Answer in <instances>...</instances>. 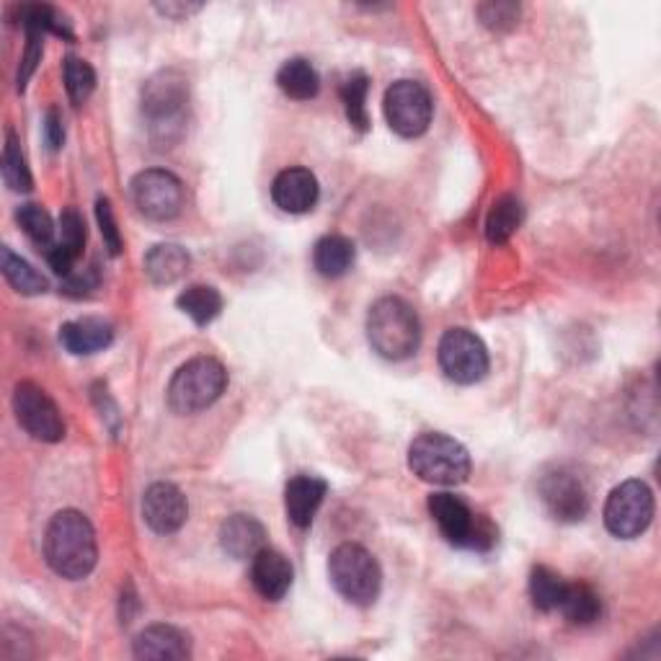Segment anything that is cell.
Listing matches in <instances>:
<instances>
[{
	"label": "cell",
	"mask_w": 661,
	"mask_h": 661,
	"mask_svg": "<svg viewBox=\"0 0 661 661\" xmlns=\"http://www.w3.org/2000/svg\"><path fill=\"white\" fill-rule=\"evenodd\" d=\"M45 555L52 571L62 579H86L99 559L96 532L86 514L62 510L52 517L45 535Z\"/></svg>",
	"instance_id": "obj_1"
},
{
	"label": "cell",
	"mask_w": 661,
	"mask_h": 661,
	"mask_svg": "<svg viewBox=\"0 0 661 661\" xmlns=\"http://www.w3.org/2000/svg\"><path fill=\"white\" fill-rule=\"evenodd\" d=\"M189 109V83L179 70H160L142 88V115L148 117L152 140L166 148L184 135Z\"/></svg>",
	"instance_id": "obj_2"
},
{
	"label": "cell",
	"mask_w": 661,
	"mask_h": 661,
	"mask_svg": "<svg viewBox=\"0 0 661 661\" xmlns=\"http://www.w3.org/2000/svg\"><path fill=\"white\" fill-rule=\"evenodd\" d=\"M367 338L373 349L385 359H406L418 349L422 324L416 310L401 297H383L369 308Z\"/></svg>",
	"instance_id": "obj_3"
},
{
	"label": "cell",
	"mask_w": 661,
	"mask_h": 661,
	"mask_svg": "<svg viewBox=\"0 0 661 661\" xmlns=\"http://www.w3.org/2000/svg\"><path fill=\"white\" fill-rule=\"evenodd\" d=\"M414 475L434 486H457L471 475V455L461 442L440 432H426L408 450Z\"/></svg>",
	"instance_id": "obj_4"
},
{
	"label": "cell",
	"mask_w": 661,
	"mask_h": 661,
	"mask_svg": "<svg viewBox=\"0 0 661 661\" xmlns=\"http://www.w3.org/2000/svg\"><path fill=\"white\" fill-rule=\"evenodd\" d=\"M426 506H430L432 520L437 522L447 543L457 547H471V551L479 553H486L496 545L499 532L491 525V520L486 514L473 512L461 496L442 491V494H432Z\"/></svg>",
	"instance_id": "obj_5"
},
{
	"label": "cell",
	"mask_w": 661,
	"mask_h": 661,
	"mask_svg": "<svg viewBox=\"0 0 661 661\" xmlns=\"http://www.w3.org/2000/svg\"><path fill=\"white\" fill-rule=\"evenodd\" d=\"M328 576L336 592L359 608L373 604L381 594L383 571L377 566L375 555L357 543H344L331 553Z\"/></svg>",
	"instance_id": "obj_6"
},
{
	"label": "cell",
	"mask_w": 661,
	"mask_h": 661,
	"mask_svg": "<svg viewBox=\"0 0 661 661\" xmlns=\"http://www.w3.org/2000/svg\"><path fill=\"white\" fill-rule=\"evenodd\" d=\"M228 385V369L213 357L189 359L187 365L176 369L171 385H168V406L176 414H199L213 406L223 396Z\"/></svg>",
	"instance_id": "obj_7"
},
{
	"label": "cell",
	"mask_w": 661,
	"mask_h": 661,
	"mask_svg": "<svg viewBox=\"0 0 661 661\" xmlns=\"http://www.w3.org/2000/svg\"><path fill=\"white\" fill-rule=\"evenodd\" d=\"M654 520V494L647 483L633 479L612 489L604 504V525L620 540H633Z\"/></svg>",
	"instance_id": "obj_8"
},
{
	"label": "cell",
	"mask_w": 661,
	"mask_h": 661,
	"mask_svg": "<svg viewBox=\"0 0 661 661\" xmlns=\"http://www.w3.org/2000/svg\"><path fill=\"white\" fill-rule=\"evenodd\" d=\"M440 367L457 385H473L489 373V352L473 331L450 328L440 342Z\"/></svg>",
	"instance_id": "obj_9"
},
{
	"label": "cell",
	"mask_w": 661,
	"mask_h": 661,
	"mask_svg": "<svg viewBox=\"0 0 661 661\" xmlns=\"http://www.w3.org/2000/svg\"><path fill=\"white\" fill-rule=\"evenodd\" d=\"M385 119L401 137H418L430 130L434 103L430 91L416 80H398L385 91Z\"/></svg>",
	"instance_id": "obj_10"
},
{
	"label": "cell",
	"mask_w": 661,
	"mask_h": 661,
	"mask_svg": "<svg viewBox=\"0 0 661 661\" xmlns=\"http://www.w3.org/2000/svg\"><path fill=\"white\" fill-rule=\"evenodd\" d=\"M132 201L148 220H174L184 207V184L164 168H148L132 179Z\"/></svg>",
	"instance_id": "obj_11"
},
{
	"label": "cell",
	"mask_w": 661,
	"mask_h": 661,
	"mask_svg": "<svg viewBox=\"0 0 661 661\" xmlns=\"http://www.w3.org/2000/svg\"><path fill=\"white\" fill-rule=\"evenodd\" d=\"M13 411L19 424L34 440L60 442L66 437V422L62 414L45 388L34 383H19L13 391Z\"/></svg>",
	"instance_id": "obj_12"
},
{
	"label": "cell",
	"mask_w": 661,
	"mask_h": 661,
	"mask_svg": "<svg viewBox=\"0 0 661 661\" xmlns=\"http://www.w3.org/2000/svg\"><path fill=\"white\" fill-rule=\"evenodd\" d=\"M537 494L543 499L545 510L559 522H579L590 512V494L584 481L566 467H553L540 479Z\"/></svg>",
	"instance_id": "obj_13"
},
{
	"label": "cell",
	"mask_w": 661,
	"mask_h": 661,
	"mask_svg": "<svg viewBox=\"0 0 661 661\" xmlns=\"http://www.w3.org/2000/svg\"><path fill=\"white\" fill-rule=\"evenodd\" d=\"M142 517L152 532L171 535V532H179L189 517L187 499L174 483H152L142 496Z\"/></svg>",
	"instance_id": "obj_14"
},
{
	"label": "cell",
	"mask_w": 661,
	"mask_h": 661,
	"mask_svg": "<svg viewBox=\"0 0 661 661\" xmlns=\"http://www.w3.org/2000/svg\"><path fill=\"white\" fill-rule=\"evenodd\" d=\"M318 195V179L308 168H285L272 184L274 205L289 215L308 213V209L316 207Z\"/></svg>",
	"instance_id": "obj_15"
},
{
	"label": "cell",
	"mask_w": 661,
	"mask_h": 661,
	"mask_svg": "<svg viewBox=\"0 0 661 661\" xmlns=\"http://www.w3.org/2000/svg\"><path fill=\"white\" fill-rule=\"evenodd\" d=\"M251 561L254 590L264 600L279 602L289 592V586H293V566H289V561L282 553L269 551V547L256 553Z\"/></svg>",
	"instance_id": "obj_16"
},
{
	"label": "cell",
	"mask_w": 661,
	"mask_h": 661,
	"mask_svg": "<svg viewBox=\"0 0 661 661\" xmlns=\"http://www.w3.org/2000/svg\"><path fill=\"white\" fill-rule=\"evenodd\" d=\"M326 496V481L318 475H295L285 489V510L287 517L295 527H310L316 520L318 506L324 504Z\"/></svg>",
	"instance_id": "obj_17"
},
{
	"label": "cell",
	"mask_w": 661,
	"mask_h": 661,
	"mask_svg": "<svg viewBox=\"0 0 661 661\" xmlns=\"http://www.w3.org/2000/svg\"><path fill=\"white\" fill-rule=\"evenodd\" d=\"M220 543L223 551L233 559H254L256 553L264 551L266 530L251 514H233L220 530Z\"/></svg>",
	"instance_id": "obj_18"
},
{
	"label": "cell",
	"mask_w": 661,
	"mask_h": 661,
	"mask_svg": "<svg viewBox=\"0 0 661 661\" xmlns=\"http://www.w3.org/2000/svg\"><path fill=\"white\" fill-rule=\"evenodd\" d=\"M135 657L137 659H187L189 651V639L184 635L179 628L174 625H150L135 639Z\"/></svg>",
	"instance_id": "obj_19"
},
{
	"label": "cell",
	"mask_w": 661,
	"mask_h": 661,
	"mask_svg": "<svg viewBox=\"0 0 661 661\" xmlns=\"http://www.w3.org/2000/svg\"><path fill=\"white\" fill-rule=\"evenodd\" d=\"M115 342V328L103 318H78L60 328V344L70 354H96Z\"/></svg>",
	"instance_id": "obj_20"
},
{
	"label": "cell",
	"mask_w": 661,
	"mask_h": 661,
	"mask_svg": "<svg viewBox=\"0 0 661 661\" xmlns=\"http://www.w3.org/2000/svg\"><path fill=\"white\" fill-rule=\"evenodd\" d=\"M189 254L176 244H160L145 256V272L156 285H174L189 272Z\"/></svg>",
	"instance_id": "obj_21"
},
{
	"label": "cell",
	"mask_w": 661,
	"mask_h": 661,
	"mask_svg": "<svg viewBox=\"0 0 661 661\" xmlns=\"http://www.w3.org/2000/svg\"><path fill=\"white\" fill-rule=\"evenodd\" d=\"M354 244L344 236H326L320 238L316 248H313V266L320 277L336 279L344 277L354 264Z\"/></svg>",
	"instance_id": "obj_22"
},
{
	"label": "cell",
	"mask_w": 661,
	"mask_h": 661,
	"mask_svg": "<svg viewBox=\"0 0 661 661\" xmlns=\"http://www.w3.org/2000/svg\"><path fill=\"white\" fill-rule=\"evenodd\" d=\"M277 86L282 88V93L289 96V99L308 101L318 93L320 78L308 60L295 58V60H287L285 66L279 68Z\"/></svg>",
	"instance_id": "obj_23"
},
{
	"label": "cell",
	"mask_w": 661,
	"mask_h": 661,
	"mask_svg": "<svg viewBox=\"0 0 661 661\" xmlns=\"http://www.w3.org/2000/svg\"><path fill=\"white\" fill-rule=\"evenodd\" d=\"M563 618L571 620L574 625H590L602 615V602L590 584H566L563 600L559 604Z\"/></svg>",
	"instance_id": "obj_24"
},
{
	"label": "cell",
	"mask_w": 661,
	"mask_h": 661,
	"mask_svg": "<svg viewBox=\"0 0 661 661\" xmlns=\"http://www.w3.org/2000/svg\"><path fill=\"white\" fill-rule=\"evenodd\" d=\"M179 310L187 313V316L199 326H207L209 320H215L223 310V297L215 287L207 285H191L179 295Z\"/></svg>",
	"instance_id": "obj_25"
},
{
	"label": "cell",
	"mask_w": 661,
	"mask_h": 661,
	"mask_svg": "<svg viewBox=\"0 0 661 661\" xmlns=\"http://www.w3.org/2000/svg\"><path fill=\"white\" fill-rule=\"evenodd\" d=\"M522 225V205L517 197H502L494 201L486 217V236L491 244H506Z\"/></svg>",
	"instance_id": "obj_26"
},
{
	"label": "cell",
	"mask_w": 661,
	"mask_h": 661,
	"mask_svg": "<svg viewBox=\"0 0 661 661\" xmlns=\"http://www.w3.org/2000/svg\"><path fill=\"white\" fill-rule=\"evenodd\" d=\"M566 579L555 574L553 569L547 566H535L530 574V600L537 610L553 612L559 610L563 600V592H566Z\"/></svg>",
	"instance_id": "obj_27"
},
{
	"label": "cell",
	"mask_w": 661,
	"mask_h": 661,
	"mask_svg": "<svg viewBox=\"0 0 661 661\" xmlns=\"http://www.w3.org/2000/svg\"><path fill=\"white\" fill-rule=\"evenodd\" d=\"M0 269H3L8 285L19 289L23 295H39L47 289V279L39 274L29 262H23L21 256H16L11 248L0 251Z\"/></svg>",
	"instance_id": "obj_28"
},
{
	"label": "cell",
	"mask_w": 661,
	"mask_h": 661,
	"mask_svg": "<svg viewBox=\"0 0 661 661\" xmlns=\"http://www.w3.org/2000/svg\"><path fill=\"white\" fill-rule=\"evenodd\" d=\"M367 91H369V78L365 72H354L344 80L342 86V101L346 109V119H349L352 127H357L359 132H365L369 127V117H367Z\"/></svg>",
	"instance_id": "obj_29"
},
{
	"label": "cell",
	"mask_w": 661,
	"mask_h": 661,
	"mask_svg": "<svg viewBox=\"0 0 661 661\" xmlns=\"http://www.w3.org/2000/svg\"><path fill=\"white\" fill-rule=\"evenodd\" d=\"M16 220H19L21 230L31 238V244L45 248V251H50V248L58 244V240H55V223L45 207L23 205L19 213H16Z\"/></svg>",
	"instance_id": "obj_30"
},
{
	"label": "cell",
	"mask_w": 661,
	"mask_h": 661,
	"mask_svg": "<svg viewBox=\"0 0 661 661\" xmlns=\"http://www.w3.org/2000/svg\"><path fill=\"white\" fill-rule=\"evenodd\" d=\"M3 181L8 189L13 191H29L31 189V174L27 166V158H23L19 137L8 132L6 148H3Z\"/></svg>",
	"instance_id": "obj_31"
},
{
	"label": "cell",
	"mask_w": 661,
	"mask_h": 661,
	"mask_svg": "<svg viewBox=\"0 0 661 661\" xmlns=\"http://www.w3.org/2000/svg\"><path fill=\"white\" fill-rule=\"evenodd\" d=\"M62 78H66V88H68V96L70 101L80 107V103L88 101V96L93 93L96 88V72L93 68L88 66L86 60L80 58H70L66 60V66H62Z\"/></svg>",
	"instance_id": "obj_32"
},
{
	"label": "cell",
	"mask_w": 661,
	"mask_h": 661,
	"mask_svg": "<svg viewBox=\"0 0 661 661\" xmlns=\"http://www.w3.org/2000/svg\"><path fill=\"white\" fill-rule=\"evenodd\" d=\"M58 246L66 254H70L76 262L80 259V254H83V246H86V223H83V215H80L78 209H72V207L62 209Z\"/></svg>",
	"instance_id": "obj_33"
},
{
	"label": "cell",
	"mask_w": 661,
	"mask_h": 661,
	"mask_svg": "<svg viewBox=\"0 0 661 661\" xmlns=\"http://www.w3.org/2000/svg\"><path fill=\"white\" fill-rule=\"evenodd\" d=\"M96 217H99L101 236H103V244H107V248H109V254L119 256L122 254V236H119V228H117L115 213H111L109 199H99V205H96Z\"/></svg>",
	"instance_id": "obj_34"
},
{
	"label": "cell",
	"mask_w": 661,
	"mask_h": 661,
	"mask_svg": "<svg viewBox=\"0 0 661 661\" xmlns=\"http://www.w3.org/2000/svg\"><path fill=\"white\" fill-rule=\"evenodd\" d=\"M479 13L489 29L502 31V29H512L514 23H517L520 8L512 3H486L479 8Z\"/></svg>",
	"instance_id": "obj_35"
},
{
	"label": "cell",
	"mask_w": 661,
	"mask_h": 661,
	"mask_svg": "<svg viewBox=\"0 0 661 661\" xmlns=\"http://www.w3.org/2000/svg\"><path fill=\"white\" fill-rule=\"evenodd\" d=\"M42 60V34H29V45H27V55H23L21 70H19V91H23L27 80L34 72L37 62Z\"/></svg>",
	"instance_id": "obj_36"
},
{
	"label": "cell",
	"mask_w": 661,
	"mask_h": 661,
	"mask_svg": "<svg viewBox=\"0 0 661 661\" xmlns=\"http://www.w3.org/2000/svg\"><path fill=\"white\" fill-rule=\"evenodd\" d=\"M96 285H99L96 269H83L80 274H68V277H66V293L72 295V297L88 295Z\"/></svg>",
	"instance_id": "obj_37"
},
{
	"label": "cell",
	"mask_w": 661,
	"mask_h": 661,
	"mask_svg": "<svg viewBox=\"0 0 661 661\" xmlns=\"http://www.w3.org/2000/svg\"><path fill=\"white\" fill-rule=\"evenodd\" d=\"M45 137H47V145H50L52 150H60L62 148V140H66V130H62V117L58 115V109H50L45 117Z\"/></svg>",
	"instance_id": "obj_38"
},
{
	"label": "cell",
	"mask_w": 661,
	"mask_h": 661,
	"mask_svg": "<svg viewBox=\"0 0 661 661\" xmlns=\"http://www.w3.org/2000/svg\"><path fill=\"white\" fill-rule=\"evenodd\" d=\"M122 604H132V608L137 610V594H135V590H132V584H127V592L122 594ZM132 615H135L132 610H125V608H122V623H130Z\"/></svg>",
	"instance_id": "obj_39"
},
{
	"label": "cell",
	"mask_w": 661,
	"mask_h": 661,
	"mask_svg": "<svg viewBox=\"0 0 661 661\" xmlns=\"http://www.w3.org/2000/svg\"><path fill=\"white\" fill-rule=\"evenodd\" d=\"M160 11H164L166 16H176V13H189V11H199V6H171V3H166V6H158Z\"/></svg>",
	"instance_id": "obj_40"
}]
</instances>
